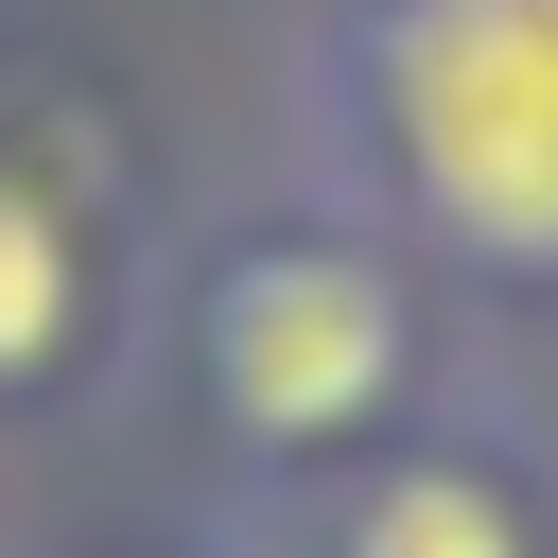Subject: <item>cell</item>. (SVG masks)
<instances>
[{"label": "cell", "instance_id": "1", "mask_svg": "<svg viewBox=\"0 0 558 558\" xmlns=\"http://www.w3.org/2000/svg\"><path fill=\"white\" fill-rule=\"evenodd\" d=\"M314 87L401 262L558 296V0H349Z\"/></svg>", "mask_w": 558, "mask_h": 558}, {"label": "cell", "instance_id": "2", "mask_svg": "<svg viewBox=\"0 0 558 558\" xmlns=\"http://www.w3.org/2000/svg\"><path fill=\"white\" fill-rule=\"evenodd\" d=\"M174 366L209 401V436L262 471V488H331L366 471L418 384H436V314H418V262L366 227V209H262L192 262L174 296Z\"/></svg>", "mask_w": 558, "mask_h": 558}, {"label": "cell", "instance_id": "3", "mask_svg": "<svg viewBox=\"0 0 558 558\" xmlns=\"http://www.w3.org/2000/svg\"><path fill=\"white\" fill-rule=\"evenodd\" d=\"M122 174L87 122H0V418L70 401L105 366V314H122V244H105Z\"/></svg>", "mask_w": 558, "mask_h": 558}, {"label": "cell", "instance_id": "4", "mask_svg": "<svg viewBox=\"0 0 558 558\" xmlns=\"http://www.w3.org/2000/svg\"><path fill=\"white\" fill-rule=\"evenodd\" d=\"M279 506H296V541H279V558H558L541 488H523L488 436H384L366 471L279 488Z\"/></svg>", "mask_w": 558, "mask_h": 558}, {"label": "cell", "instance_id": "5", "mask_svg": "<svg viewBox=\"0 0 558 558\" xmlns=\"http://www.w3.org/2000/svg\"><path fill=\"white\" fill-rule=\"evenodd\" d=\"M122 558H140V541H122Z\"/></svg>", "mask_w": 558, "mask_h": 558}]
</instances>
